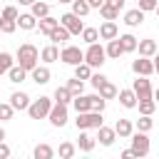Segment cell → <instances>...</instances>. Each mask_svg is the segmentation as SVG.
Instances as JSON below:
<instances>
[{"label": "cell", "instance_id": "6da1fadb", "mask_svg": "<svg viewBox=\"0 0 159 159\" xmlns=\"http://www.w3.org/2000/svg\"><path fill=\"white\" fill-rule=\"evenodd\" d=\"M15 62L30 72L35 65H40V50H37L32 42H22V45L17 47V52H15Z\"/></svg>", "mask_w": 159, "mask_h": 159}, {"label": "cell", "instance_id": "7a4b0ae2", "mask_svg": "<svg viewBox=\"0 0 159 159\" xmlns=\"http://www.w3.org/2000/svg\"><path fill=\"white\" fill-rule=\"evenodd\" d=\"M52 104H55L52 97H37V99H30V107H27L30 119H47Z\"/></svg>", "mask_w": 159, "mask_h": 159}, {"label": "cell", "instance_id": "3957f363", "mask_svg": "<svg viewBox=\"0 0 159 159\" xmlns=\"http://www.w3.org/2000/svg\"><path fill=\"white\" fill-rule=\"evenodd\" d=\"M102 124H104L102 112H94V109H89V112H77V119H75V127H77V129H97V127H102Z\"/></svg>", "mask_w": 159, "mask_h": 159}, {"label": "cell", "instance_id": "277c9868", "mask_svg": "<svg viewBox=\"0 0 159 159\" xmlns=\"http://www.w3.org/2000/svg\"><path fill=\"white\" fill-rule=\"evenodd\" d=\"M84 62L94 70V67H102L104 62H107V52H104V47L99 45V42H92V45H87V50H84Z\"/></svg>", "mask_w": 159, "mask_h": 159}, {"label": "cell", "instance_id": "5b68a950", "mask_svg": "<svg viewBox=\"0 0 159 159\" xmlns=\"http://www.w3.org/2000/svg\"><path fill=\"white\" fill-rule=\"evenodd\" d=\"M60 60H62L65 65L75 67V65L84 62V50H80L77 45H65V47L60 50Z\"/></svg>", "mask_w": 159, "mask_h": 159}, {"label": "cell", "instance_id": "8992f818", "mask_svg": "<svg viewBox=\"0 0 159 159\" xmlns=\"http://www.w3.org/2000/svg\"><path fill=\"white\" fill-rule=\"evenodd\" d=\"M129 139H132V149H134L137 157H147V154H149V137H147V132L134 129V132L129 134Z\"/></svg>", "mask_w": 159, "mask_h": 159}, {"label": "cell", "instance_id": "52a82bcc", "mask_svg": "<svg viewBox=\"0 0 159 159\" xmlns=\"http://www.w3.org/2000/svg\"><path fill=\"white\" fill-rule=\"evenodd\" d=\"M47 119H50V124H52V127H65V124H67V119H70L67 104L55 102V104H52V109H50V114H47Z\"/></svg>", "mask_w": 159, "mask_h": 159}, {"label": "cell", "instance_id": "ba28073f", "mask_svg": "<svg viewBox=\"0 0 159 159\" xmlns=\"http://www.w3.org/2000/svg\"><path fill=\"white\" fill-rule=\"evenodd\" d=\"M60 25H65V27L70 30V35H82V30H84V22H82L80 15H75V12L60 15Z\"/></svg>", "mask_w": 159, "mask_h": 159}, {"label": "cell", "instance_id": "9c48e42d", "mask_svg": "<svg viewBox=\"0 0 159 159\" xmlns=\"http://www.w3.org/2000/svg\"><path fill=\"white\" fill-rule=\"evenodd\" d=\"M132 89H134V94H137V102L139 99H149L152 97V82L147 80V77H142V75H137V80L132 82Z\"/></svg>", "mask_w": 159, "mask_h": 159}, {"label": "cell", "instance_id": "30bf717a", "mask_svg": "<svg viewBox=\"0 0 159 159\" xmlns=\"http://www.w3.org/2000/svg\"><path fill=\"white\" fill-rule=\"evenodd\" d=\"M132 72L134 75H142V77H149V75H154V62H152V57H137V60H132Z\"/></svg>", "mask_w": 159, "mask_h": 159}, {"label": "cell", "instance_id": "8fae6325", "mask_svg": "<svg viewBox=\"0 0 159 159\" xmlns=\"http://www.w3.org/2000/svg\"><path fill=\"white\" fill-rule=\"evenodd\" d=\"M50 77H52V72H50L47 65H35V67L30 70V80H32L35 84H47Z\"/></svg>", "mask_w": 159, "mask_h": 159}, {"label": "cell", "instance_id": "7c38bea8", "mask_svg": "<svg viewBox=\"0 0 159 159\" xmlns=\"http://www.w3.org/2000/svg\"><path fill=\"white\" fill-rule=\"evenodd\" d=\"M10 104H12V109H17V112H27V107H30V94L22 92V89H17V92L10 94Z\"/></svg>", "mask_w": 159, "mask_h": 159}, {"label": "cell", "instance_id": "4fadbf2b", "mask_svg": "<svg viewBox=\"0 0 159 159\" xmlns=\"http://www.w3.org/2000/svg\"><path fill=\"white\" fill-rule=\"evenodd\" d=\"M114 139H117V132H114V127H97V142L102 144V147H112L114 144Z\"/></svg>", "mask_w": 159, "mask_h": 159}, {"label": "cell", "instance_id": "5bb4252c", "mask_svg": "<svg viewBox=\"0 0 159 159\" xmlns=\"http://www.w3.org/2000/svg\"><path fill=\"white\" fill-rule=\"evenodd\" d=\"M97 32H99V40H114V37L119 35V27H117L114 20H104Z\"/></svg>", "mask_w": 159, "mask_h": 159}, {"label": "cell", "instance_id": "9a60e30c", "mask_svg": "<svg viewBox=\"0 0 159 159\" xmlns=\"http://www.w3.org/2000/svg\"><path fill=\"white\" fill-rule=\"evenodd\" d=\"M144 10H139V7H134V10H127L124 12V25L127 27H139L142 22H144Z\"/></svg>", "mask_w": 159, "mask_h": 159}, {"label": "cell", "instance_id": "2e32d148", "mask_svg": "<svg viewBox=\"0 0 159 159\" xmlns=\"http://www.w3.org/2000/svg\"><path fill=\"white\" fill-rule=\"evenodd\" d=\"M137 52H139L142 57H154V52H157V40H152V37L139 40V42H137Z\"/></svg>", "mask_w": 159, "mask_h": 159}, {"label": "cell", "instance_id": "e0dca14e", "mask_svg": "<svg viewBox=\"0 0 159 159\" xmlns=\"http://www.w3.org/2000/svg\"><path fill=\"white\" fill-rule=\"evenodd\" d=\"M40 60H42L45 65H50V62H57V60H60V47H57L55 42H50L47 47H42V50H40Z\"/></svg>", "mask_w": 159, "mask_h": 159}, {"label": "cell", "instance_id": "ac0fdd59", "mask_svg": "<svg viewBox=\"0 0 159 159\" xmlns=\"http://www.w3.org/2000/svg\"><path fill=\"white\" fill-rule=\"evenodd\" d=\"M27 75H30V72H27L25 67H20L17 62H15V65H12L10 70H7V80H10L12 84H22V82L27 80Z\"/></svg>", "mask_w": 159, "mask_h": 159}, {"label": "cell", "instance_id": "d6986e66", "mask_svg": "<svg viewBox=\"0 0 159 159\" xmlns=\"http://www.w3.org/2000/svg\"><path fill=\"white\" fill-rule=\"evenodd\" d=\"M47 37H50V42H55V45H65V42H67L72 35H70V30H67L65 25H57V27H55V30H52Z\"/></svg>", "mask_w": 159, "mask_h": 159}, {"label": "cell", "instance_id": "ffe728a7", "mask_svg": "<svg viewBox=\"0 0 159 159\" xmlns=\"http://www.w3.org/2000/svg\"><path fill=\"white\" fill-rule=\"evenodd\" d=\"M104 52H107V57H109V60H119V57L124 55V47H122L119 37H114V40H107V47H104Z\"/></svg>", "mask_w": 159, "mask_h": 159}, {"label": "cell", "instance_id": "44dd1931", "mask_svg": "<svg viewBox=\"0 0 159 159\" xmlns=\"http://www.w3.org/2000/svg\"><path fill=\"white\" fill-rule=\"evenodd\" d=\"M117 97H119V104H122L124 109H134V107H137V94H134V89H119Z\"/></svg>", "mask_w": 159, "mask_h": 159}, {"label": "cell", "instance_id": "7402d4cb", "mask_svg": "<svg viewBox=\"0 0 159 159\" xmlns=\"http://www.w3.org/2000/svg\"><path fill=\"white\" fill-rule=\"evenodd\" d=\"M17 27L30 32V30H35V27H37V17H35L32 12H20V15H17Z\"/></svg>", "mask_w": 159, "mask_h": 159}, {"label": "cell", "instance_id": "603a6c76", "mask_svg": "<svg viewBox=\"0 0 159 159\" xmlns=\"http://www.w3.org/2000/svg\"><path fill=\"white\" fill-rule=\"evenodd\" d=\"M57 25H60V17H52V15H45V17H40V20H37V27H40V32H42V35H50Z\"/></svg>", "mask_w": 159, "mask_h": 159}, {"label": "cell", "instance_id": "cb8c5ba5", "mask_svg": "<svg viewBox=\"0 0 159 159\" xmlns=\"http://www.w3.org/2000/svg\"><path fill=\"white\" fill-rule=\"evenodd\" d=\"M114 132H117V137H119V139H129V134L134 132V124H132V119H117V124H114Z\"/></svg>", "mask_w": 159, "mask_h": 159}, {"label": "cell", "instance_id": "d4e9b609", "mask_svg": "<svg viewBox=\"0 0 159 159\" xmlns=\"http://www.w3.org/2000/svg\"><path fill=\"white\" fill-rule=\"evenodd\" d=\"M94 144H97V139H94V137H89V134H87V129H80L77 149H80V152H92V149H94Z\"/></svg>", "mask_w": 159, "mask_h": 159}, {"label": "cell", "instance_id": "484cf974", "mask_svg": "<svg viewBox=\"0 0 159 159\" xmlns=\"http://www.w3.org/2000/svg\"><path fill=\"white\" fill-rule=\"evenodd\" d=\"M117 37H119V42H122V47H124V55H127V52H137V42H139V40H137L132 32H124V35H117Z\"/></svg>", "mask_w": 159, "mask_h": 159}, {"label": "cell", "instance_id": "4316f807", "mask_svg": "<svg viewBox=\"0 0 159 159\" xmlns=\"http://www.w3.org/2000/svg\"><path fill=\"white\" fill-rule=\"evenodd\" d=\"M52 99L60 102V104H67V107H70V104H72V92L67 89V84H62V87L55 89V97H52Z\"/></svg>", "mask_w": 159, "mask_h": 159}, {"label": "cell", "instance_id": "83f0119b", "mask_svg": "<svg viewBox=\"0 0 159 159\" xmlns=\"http://www.w3.org/2000/svg\"><path fill=\"white\" fill-rule=\"evenodd\" d=\"M32 157H35V159H52V157H55V149L42 142V144H37V147L32 149Z\"/></svg>", "mask_w": 159, "mask_h": 159}, {"label": "cell", "instance_id": "f1b7e54d", "mask_svg": "<svg viewBox=\"0 0 159 159\" xmlns=\"http://www.w3.org/2000/svg\"><path fill=\"white\" fill-rule=\"evenodd\" d=\"M30 12L40 20V17H45V15H50V5L47 2H42V0H35L32 5H30Z\"/></svg>", "mask_w": 159, "mask_h": 159}, {"label": "cell", "instance_id": "f546056e", "mask_svg": "<svg viewBox=\"0 0 159 159\" xmlns=\"http://www.w3.org/2000/svg\"><path fill=\"white\" fill-rule=\"evenodd\" d=\"M72 107H75V112H89V94L72 97Z\"/></svg>", "mask_w": 159, "mask_h": 159}, {"label": "cell", "instance_id": "4dcf8cb0", "mask_svg": "<svg viewBox=\"0 0 159 159\" xmlns=\"http://www.w3.org/2000/svg\"><path fill=\"white\" fill-rule=\"evenodd\" d=\"M70 5H72V10H70V12H75V15H80V17H84V15H89V10H92L87 0H72Z\"/></svg>", "mask_w": 159, "mask_h": 159}, {"label": "cell", "instance_id": "1f68e13d", "mask_svg": "<svg viewBox=\"0 0 159 159\" xmlns=\"http://www.w3.org/2000/svg\"><path fill=\"white\" fill-rule=\"evenodd\" d=\"M75 77H77V80H82V82H84V80H89V77H92V67H89L87 62L75 65Z\"/></svg>", "mask_w": 159, "mask_h": 159}, {"label": "cell", "instance_id": "d6a6232c", "mask_svg": "<svg viewBox=\"0 0 159 159\" xmlns=\"http://www.w3.org/2000/svg\"><path fill=\"white\" fill-rule=\"evenodd\" d=\"M104 107H107V99L97 92V94H89V109H94V112H104Z\"/></svg>", "mask_w": 159, "mask_h": 159}, {"label": "cell", "instance_id": "836d02e7", "mask_svg": "<svg viewBox=\"0 0 159 159\" xmlns=\"http://www.w3.org/2000/svg\"><path fill=\"white\" fill-rule=\"evenodd\" d=\"M137 107H139V114H154L157 102H154V97H149V99H139Z\"/></svg>", "mask_w": 159, "mask_h": 159}, {"label": "cell", "instance_id": "e575fe53", "mask_svg": "<svg viewBox=\"0 0 159 159\" xmlns=\"http://www.w3.org/2000/svg\"><path fill=\"white\" fill-rule=\"evenodd\" d=\"M57 154H60L62 159H72V157L77 154V147H75L72 142H62V144H60V149H57Z\"/></svg>", "mask_w": 159, "mask_h": 159}, {"label": "cell", "instance_id": "d590c367", "mask_svg": "<svg viewBox=\"0 0 159 159\" xmlns=\"http://www.w3.org/2000/svg\"><path fill=\"white\" fill-rule=\"evenodd\" d=\"M97 92H99V94H102V97H104V99H114V97H117V92H119V89H117V87H114V84H112V82H109V80H107V82H104V84H102V87H99V89H97Z\"/></svg>", "mask_w": 159, "mask_h": 159}, {"label": "cell", "instance_id": "8d00e7d4", "mask_svg": "<svg viewBox=\"0 0 159 159\" xmlns=\"http://www.w3.org/2000/svg\"><path fill=\"white\" fill-rule=\"evenodd\" d=\"M154 127V119H152V114H142L139 119H137V124H134V129H139V132H149Z\"/></svg>", "mask_w": 159, "mask_h": 159}, {"label": "cell", "instance_id": "74e56055", "mask_svg": "<svg viewBox=\"0 0 159 159\" xmlns=\"http://www.w3.org/2000/svg\"><path fill=\"white\" fill-rule=\"evenodd\" d=\"M15 65V57L10 52H0V75H7V70Z\"/></svg>", "mask_w": 159, "mask_h": 159}, {"label": "cell", "instance_id": "f35d334b", "mask_svg": "<svg viewBox=\"0 0 159 159\" xmlns=\"http://www.w3.org/2000/svg\"><path fill=\"white\" fill-rule=\"evenodd\" d=\"M67 89L72 92V97H77V94H82V92H84V82H82V80H77V77H72V80H67Z\"/></svg>", "mask_w": 159, "mask_h": 159}, {"label": "cell", "instance_id": "ab89813d", "mask_svg": "<svg viewBox=\"0 0 159 159\" xmlns=\"http://www.w3.org/2000/svg\"><path fill=\"white\" fill-rule=\"evenodd\" d=\"M17 30V20H7V17H0V32L2 35H12Z\"/></svg>", "mask_w": 159, "mask_h": 159}, {"label": "cell", "instance_id": "60d3db41", "mask_svg": "<svg viewBox=\"0 0 159 159\" xmlns=\"http://www.w3.org/2000/svg\"><path fill=\"white\" fill-rule=\"evenodd\" d=\"M97 10H99L102 20H117V17H119V10H114V7H109V5H99Z\"/></svg>", "mask_w": 159, "mask_h": 159}, {"label": "cell", "instance_id": "b9f144b4", "mask_svg": "<svg viewBox=\"0 0 159 159\" xmlns=\"http://www.w3.org/2000/svg\"><path fill=\"white\" fill-rule=\"evenodd\" d=\"M82 40H84L87 45L97 42V40H99V32H97V27H84V30H82Z\"/></svg>", "mask_w": 159, "mask_h": 159}, {"label": "cell", "instance_id": "7bdbcfd3", "mask_svg": "<svg viewBox=\"0 0 159 159\" xmlns=\"http://www.w3.org/2000/svg\"><path fill=\"white\" fill-rule=\"evenodd\" d=\"M12 114H15L12 104H10V102H0V122H7V119H12Z\"/></svg>", "mask_w": 159, "mask_h": 159}, {"label": "cell", "instance_id": "ee69618b", "mask_svg": "<svg viewBox=\"0 0 159 159\" xmlns=\"http://www.w3.org/2000/svg\"><path fill=\"white\" fill-rule=\"evenodd\" d=\"M89 82H92V87H94V89H99V87H102V84L107 82V77H104L102 72H92V77H89Z\"/></svg>", "mask_w": 159, "mask_h": 159}, {"label": "cell", "instance_id": "f6af8a7d", "mask_svg": "<svg viewBox=\"0 0 159 159\" xmlns=\"http://www.w3.org/2000/svg\"><path fill=\"white\" fill-rule=\"evenodd\" d=\"M157 2L159 0H139V10H144V12H154V7H157Z\"/></svg>", "mask_w": 159, "mask_h": 159}, {"label": "cell", "instance_id": "bcb514c9", "mask_svg": "<svg viewBox=\"0 0 159 159\" xmlns=\"http://www.w3.org/2000/svg\"><path fill=\"white\" fill-rule=\"evenodd\" d=\"M17 15H20V12H17V7H15V5H7V7L2 10V15H0V17H7V20H17Z\"/></svg>", "mask_w": 159, "mask_h": 159}, {"label": "cell", "instance_id": "7dc6e473", "mask_svg": "<svg viewBox=\"0 0 159 159\" xmlns=\"http://www.w3.org/2000/svg\"><path fill=\"white\" fill-rule=\"evenodd\" d=\"M104 5H109V7H114V10H124V0H104Z\"/></svg>", "mask_w": 159, "mask_h": 159}, {"label": "cell", "instance_id": "c3c4849f", "mask_svg": "<svg viewBox=\"0 0 159 159\" xmlns=\"http://www.w3.org/2000/svg\"><path fill=\"white\" fill-rule=\"evenodd\" d=\"M7 157H10V147L5 142H0V159H7Z\"/></svg>", "mask_w": 159, "mask_h": 159}, {"label": "cell", "instance_id": "681fc988", "mask_svg": "<svg viewBox=\"0 0 159 159\" xmlns=\"http://www.w3.org/2000/svg\"><path fill=\"white\" fill-rule=\"evenodd\" d=\"M134 157H137V154H134V149H132V147L122 152V159H134Z\"/></svg>", "mask_w": 159, "mask_h": 159}, {"label": "cell", "instance_id": "f907efd6", "mask_svg": "<svg viewBox=\"0 0 159 159\" xmlns=\"http://www.w3.org/2000/svg\"><path fill=\"white\" fill-rule=\"evenodd\" d=\"M152 62H154V72L159 75V50L154 52V57H152Z\"/></svg>", "mask_w": 159, "mask_h": 159}, {"label": "cell", "instance_id": "816d5d0a", "mask_svg": "<svg viewBox=\"0 0 159 159\" xmlns=\"http://www.w3.org/2000/svg\"><path fill=\"white\" fill-rule=\"evenodd\" d=\"M87 2H89V7H92V10H94V7H99V5H104V0H87Z\"/></svg>", "mask_w": 159, "mask_h": 159}, {"label": "cell", "instance_id": "f5cc1de1", "mask_svg": "<svg viewBox=\"0 0 159 159\" xmlns=\"http://www.w3.org/2000/svg\"><path fill=\"white\" fill-rule=\"evenodd\" d=\"M152 97H154V102H157V104H159V87H157V89H154V92H152Z\"/></svg>", "mask_w": 159, "mask_h": 159}, {"label": "cell", "instance_id": "db71d44e", "mask_svg": "<svg viewBox=\"0 0 159 159\" xmlns=\"http://www.w3.org/2000/svg\"><path fill=\"white\" fill-rule=\"evenodd\" d=\"M17 2H20V5H27V7H30V5L35 2V0H17Z\"/></svg>", "mask_w": 159, "mask_h": 159}, {"label": "cell", "instance_id": "11a10c76", "mask_svg": "<svg viewBox=\"0 0 159 159\" xmlns=\"http://www.w3.org/2000/svg\"><path fill=\"white\" fill-rule=\"evenodd\" d=\"M0 142H5V129L0 127Z\"/></svg>", "mask_w": 159, "mask_h": 159}, {"label": "cell", "instance_id": "9f6ffc18", "mask_svg": "<svg viewBox=\"0 0 159 159\" xmlns=\"http://www.w3.org/2000/svg\"><path fill=\"white\" fill-rule=\"evenodd\" d=\"M154 12H157V20H159V2H157V7H154Z\"/></svg>", "mask_w": 159, "mask_h": 159}, {"label": "cell", "instance_id": "6f0895ef", "mask_svg": "<svg viewBox=\"0 0 159 159\" xmlns=\"http://www.w3.org/2000/svg\"><path fill=\"white\" fill-rule=\"evenodd\" d=\"M57 2H62V5H67V2H72V0H57Z\"/></svg>", "mask_w": 159, "mask_h": 159}, {"label": "cell", "instance_id": "680465c9", "mask_svg": "<svg viewBox=\"0 0 159 159\" xmlns=\"http://www.w3.org/2000/svg\"><path fill=\"white\" fill-rule=\"evenodd\" d=\"M0 35H2V32H0Z\"/></svg>", "mask_w": 159, "mask_h": 159}]
</instances>
